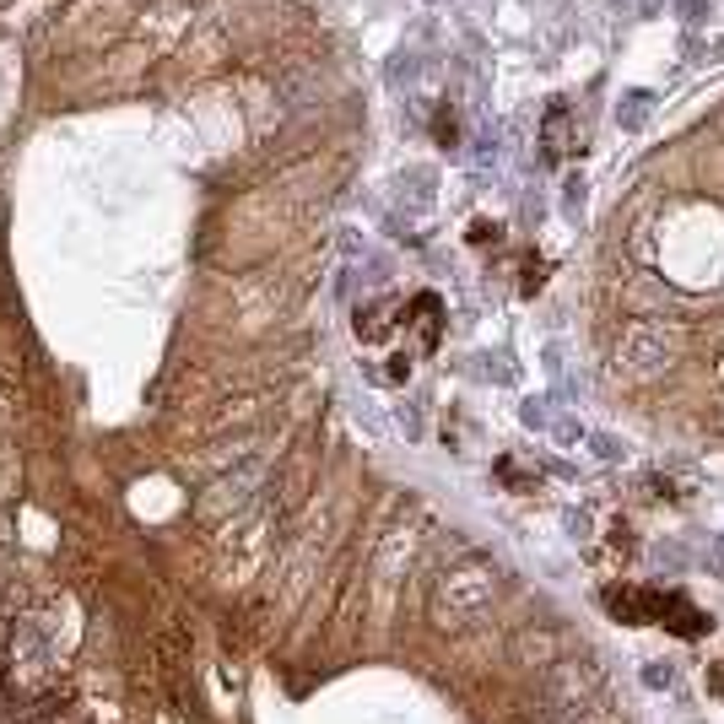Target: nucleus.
<instances>
[{
	"instance_id": "39448f33",
	"label": "nucleus",
	"mask_w": 724,
	"mask_h": 724,
	"mask_svg": "<svg viewBox=\"0 0 724 724\" xmlns=\"http://www.w3.org/2000/svg\"><path fill=\"white\" fill-rule=\"evenodd\" d=\"M622 16H633V22H644V16H660V5L665 0H611Z\"/></svg>"
},
{
	"instance_id": "20e7f679",
	"label": "nucleus",
	"mask_w": 724,
	"mask_h": 724,
	"mask_svg": "<svg viewBox=\"0 0 724 724\" xmlns=\"http://www.w3.org/2000/svg\"><path fill=\"white\" fill-rule=\"evenodd\" d=\"M649 114H655V92H649V87L622 92V103H616V124H622V130H644Z\"/></svg>"
},
{
	"instance_id": "423d86ee",
	"label": "nucleus",
	"mask_w": 724,
	"mask_h": 724,
	"mask_svg": "<svg viewBox=\"0 0 724 724\" xmlns=\"http://www.w3.org/2000/svg\"><path fill=\"white\" fill-rule=\"evenodd\" d=\"M676 16H681L687 27H703V22H708V0H676Z\"/></svg>"
},
{
	"instance_id": "7ed1b4c3",
	"label": "nucleus",
	"mask_w": 724,
	"mask_h": 724,
	"mask_svg": "<svg viewBox=\"0 0 724 724\" xmlns=\"http://www.w3.org/2000/svg\"><path fill=\"white\" fill-rule=\"evenodd\" d=\"M541 146H546V157H551V163L573 152V124H568V103H562V98H551V109H546Z\"/></svg>"
},
{
	"instance_id": "f257e3e1",
	"label": "nucleus",
	"mask_w": 724,
	"mask_h": 724,
	"mask_svg": "<svg viewBox=\"0 0 724 724\" xmlns=\"http://www.w3.org/2000/svg\"><path fill=\"white\" fill-rule=\"evenodd\" d=\"M605 611L622 616V622H655V627H670L676 638H703L714 622L681 595H665V590H611L605 595Z\"/></svg>"
},
{
	"instance_id": "6e6552de",
	"label": "nucleus",
	"mask_w": 724,
	"mask_h": 724,
	"mask_svg": "<svg viewBox=\"0 0 724 724\" xmlns=\"http://www.w3.org/2000/svg\"><path fill=\"white\" fill-rule=\"evenodd\" d=\"M708 692H724V660H719V670H708Z\"/></svg>"
},
{
	"instance_id": "f03ea898",
	"label": "nucleus",
	"mask_w": 724,
	"mask_h": 724,
	"mask_svg": "<svg viewBox=\"0 0 724 724\" xmlns=\"http://www.w3.org/2000/svg\"><path fill=\"white\" fill-rule=\"evenodd\" d=\"M670 335L655 330V325H633L627 335H622V362H627V373H638V378H649V373H660L665 362H670Z\"/></svg>"
},
{
	"instance_id": "0eeeda50",
	"label": "nucleus",
	"mask_w": 724,
	"mask_h": 724,
	"mask_svg": "<svg viewBox=\"0 0 724 724\" xmlns=\"http://www.w3.org/2000/svg\"><path fill=\"white\" fill-rule=\"evenodd\" d=\"M584 206V179H568V211H579Z\"/></svg>"
}]
</instances>
